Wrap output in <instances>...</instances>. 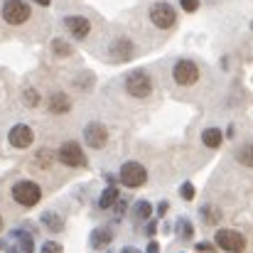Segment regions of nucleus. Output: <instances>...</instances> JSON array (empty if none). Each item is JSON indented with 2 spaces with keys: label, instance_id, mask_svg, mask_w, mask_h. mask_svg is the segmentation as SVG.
I'll use <instances>...</instances> for the list:
<instances>
[{
  "label": "nucleus",
  "instance_id": "23",
  "mask_svg": "<svg viewBox=\"0 0 253 253\" xmlns=\"http://www.w3.org/2000/svg\"><path fill=\"white\" fill-rule=\"evenodd\" d=\"M12 236L20 241V246H22V253H32V236L27 234V231H12Z\"/></svg>",
  "mask_w": 253,
  "mask_h": 253
},
{
  "label": "nucleus",
  "instance_id": "21",
  "mask_svg": "<svg viewBox=\"0 0 253 253\" xmlns=\"http://www.w3.org/2000/svg\"><path fill=\"white\" fill-rule=\"evenodd\" d=\"M22 103H25L27 108H37V106L42 103L40 91H37V88H25V91H22Z\"/></svg>",
  "mask_w": 253,
  "mask_h": 253
},
{
  "label": "nucleus",
  "instance_id": "26",
  "mask_svg": "<svg viewBox=\"0 0 253 253\" xmlns=\"http://www.w3.org/2000/svg\"><path fill=\"white\" fill-rule=\"evenodd\" d=\"M179 5H182L184 12H197L199 10V0H179Z\"/></svg>",
  "mask_w": 253,
  "mask_h": 253
},
{
  "label": "nucleus",
  "instance_id": "29",
  "mask_svg": "<svg viewBox=\"0 0 253 253\" xmlns=\"http://www.w3.org/2000/svg\"><path fill=\"white\" fill-rule=\"evenodd\" d=\"M165 211H168V202H160V207H158V216H165Z\"/></svg>",
  "mask_w": 253,
  "mask_h": 253
},
{
  "label": "nucleus",
  "instance_id": "32",
  "mask_svg": "<svg viewBox=\"0 0 253 253\" xmlns=\"http://www.w3.org/2000/svg\"><path fill=\"white\" fill-rule=\"evenodd\" d=\"M35 2H40V5H44V7H47V5H49L52 0H35Z\"/></svg>",
  "mask_w": 253,
  "mask_h": 253
},
{
  "label": "nucleus",
  "instance_id": "1",
  "mask_svg": "<svg viewBox=\"0 0 253 253\" xmlns=\"http://www.w3.org/2000/svg\"><path fill=\"white\" fill-rule=\"evenodd\" d=\"M12 199L20 204V207H35L40 199H42V187L32 179H20L12 184Z\"/></svg>",
  "mask_w": 253,
  "mask_h": 253
},
{
  "label": "nucleus",
  "instance_id": "33",
  "mask_svg": "<svg viewBox=\"0 0 253 253\" xmlns=\"http://www.w3.org/2000/svg\"><path fill=\"white\" fill-rule=\"evenodd\" d=\"M0 249H5V244H2V241H0Z\"/></svg>",
  "mask_w": 253,
  "mask_h": 253
},
{
  "label": "nucleus",
  "instance_id": "5",
  "mask_svg": "<svg viewBox=\"0 0 253 253\" xmlns=\"http://www.w3.org/2000/svg\"><path fill=\"white\" fill-rule=\"evenodd\" d=\"M57 160H59L62 165H67V168H84L86 165V155L77 140H67V143L57 150Z\"/></svg>",
  "mask_w": 253,
  "mask_h": 253
},
{
  "label": "nucleus",
  "instance_id": "30",
  "mask_svg": "<svg viewBox=\"0 0 253 253\" xmlns=\"http://www.w3.org/2000/svg\"><path fill=\"white\" fill-rule=\"evenodd\" d=\"M160 251V246H158V244H155V241H153V244H150V246H148V253H158Z\"/></svg>",
  "mask_w": 253,
  "mask_h": 253
},
{
  "label": "nucleus",
  "instance_id": "9",
  "mask_svg": "<svg viewBox=\"0 0 253 253\" xmlns=\"http://www.w3.org/2000/svg\"><path fill=\"white\" fill-rule=\"evenodd\" d=\"M84 143L88 148H93V150L103 148V145L108 143V130H106V126L98 123V121H91L84 128Z\"/></svg>",
  "mask_w": 253,
  "mask_h": 253
},
{
  "label": "nucleus",
  "instance_id": "31",
  "mask_svg": "<svg viewBox=\"0 0 253 253\" xmlns=\"http://www.w3.org/2000/svg\"><path fill=\"white\" fill-rule=\"evenodd\" d=\"M121 253H140V251H135V249H130V246H128V249H123Z\"/></svg>",
  "mask_w": 253,
  "mask_h": 253
},
{
  "label": "nucleus",
  "instance_id": "19",
  "mask_svg": "<svg viewBox=\"0 0 253 253\" xmlns=\"http://www.w3.org/2000/svg\"><path fill=\"white\" fill-rule=\"evenodd\" d=\"M133 216L138 219V221H148L150 216H153V207H150V202H135V207H133Z\"/></svg>",
  "mask_w": 253,
  "mask_h": 253
},
{
  "label": "nucleus",
  "instance_id": "17",
  "mask_svg": "<svg viewBox=\"0 0 253 253\" xmlns=\"http://www.w3.org/2000/svg\"><path fill=\"white\" fill-rule=\"evenodd\" d=\"M42 224H44L49 231H54V234L64 229V219H62L59 214H54V211H44V214H42Z\"/></svg>",
  "mask_w": 253,
  "mask_h": 253
},
{
  "label": "nucleus",
  "instance_id": "3",
  "mask_svg": "<svg viewBox=\"0 0 253 253\" xmlns=\"http://www.w3.org/2000/svg\"><path fill=\"white\" fill-rule=\"evenodd\" d=\"M148 15H150V22L155 27H160V30H169L177 22V12H174V7L169 2H153Z\"/></svg>",
  "mask_w": 253,
  "mask_h": 253
},
{
  "label": "nucleus",
  "instance_id": "15",
  "mask_svg": "<svg viewBox=\"0 0 253 253\" xmlns=\"http://www.w3.org/2000/svg\"><path fill=\"white\" fill-rule=\"evenodd\" d=\"M221 140H224V135H221L219 128H207V130L202 133V143H204L209 150H216V148L221 145Z\"/></svg>",
  "mask_w": 253,
  "mask_h": 253
},
{
  "label": "nucleus",
  "instance_id": "11",
  "mask_svg": "<svg viewBox=\"0 0 253 253\" xmlns=\"http://www.w3.org/2000/svg\"><path fill=\"white\" fill-rule=\"evenodd\" d=\"M108 54H111L116 62H128V59H133L135 47H133V42H130L128 37H116V40L108 44Z\"/></svg>",
  "mask_w": 253,
  "mask_h": 253
},
{
  "label": "nucleus",
  "instance_id": "24",
  "mask_svg": "<svg viewBox=\"0 0 253 253\" xmlns=\"http://www.w3.org/2000/svg\"><path fill=\"white\" fill-rule=\"evenodd\" d=\"M179 194H182V199L192 202V199H194V184H192V182H184V184L179 187Z\"/></svg>",
  "mask_w": 253,
  "mask_h": 253
},
{
  "label": "nucleus",
  "instance_id": "35",
  "mask_svg": "<svg viewBox=\"0 0 253 253\" xmlns=\"http://www.w3.org/2000/svg\"><path fill=\"white\" fill-rule=\"evenodd\" d=\"M251 30H253V22H251Z\"/></svg>",
  "mask_w": 253,
  "mask_h": 253
},
{
  "label": "nucleus",
  "instance_id": "27",
  "mask_svg": "<svg viewBox=\"0 0 253 253\" xmlns=\"http://www.w3.org/2000/svg\"><path fill=\"white\" fill-rule=\"evenodd\" d=\"M40 253H62V246H59L57 241H47V244L40 249Z\"/></svg>",
  "mask_w": 253,
  "mask_h": 253
},
{
  "label": "nucleus",
  "instance_id": "13",
  "mask_svg": "<svg viewBox=\"0 0 253 253\" xmlns=\"http://www.w3.org/2000/svg\"><path fill=\"white\" fill-rule=\"evenodd\" d=\"M69 111H72V101H69L67 93L57 91V93L49 96V113H54V116H64V113H69Z\"/></svg>",
  "mask_w": 253,
  "mask_h": 253
},
{
  "label": "nucleus",
  "instance_id": "7",
  "mask_svg": "<svg viewBox=\"0 0 253 253\" xmlns=\"http://www.w3.org/2000/svg\"><path fill=\"white\" fill-rule=\"evenodd\" d=\"M172 79H174V84H179V86L197 84L199 82V67L192 59H179L172 67Z\"/></svg>",
  "mask_w": 253,
  "mask_h": 253
},
{
  "label": "nucleus",
  "instance_id": "4",
  "mask_svg": "<svg viewBox=\"0 0 253 253\" xmlns=\"http://www.w3.org/2000/svg\"><path fill=\"white\" fill-rule=\"evenodd\" d=\"M216 246L226 253H244L246 251V239H244L241 231L219 229V231H216Z\"/></svg>",
  "mask_w": 253,
  "mask_h": 253
},
{
  "label": "nucleus",
  "instance_id": "18",
  "mask_svg": "<svg viewBox=\"0 0 253 253\" xmlns=\"http://www.w3.org/2000/svg\"><path fill=\"white\" fill-rule=\"evenodd\" d=\"M111 239H113V231L111 229H98V231H93L91 244H93V249H103V246L111 244Z\"/></svg>",
  "mask_w": 253,
  "mask_h": 253
},
{
  "label": "nucleus",
  "instance_id": "22",
  "mask_svg": "<svg viewBox=\"0 0 253 253\" xmlns=\"http://www.w3.org/2000/svg\"><path fill=\"white\" fill-rule=\"evenodd\" d=\"M202 219H204V224H209V226H214V224H219L221 221V211L216 209V207H202Z\"/></svg>",
  "mask_w": 253,
  "mask_h": 253
},
{
  "label": "nucleus",
  "instance_id": "20",
  "mask_svg": "<svg viewBox=\"0 0 253 253\" xmlns=\"http://www.w3.org/2000/svg\"><path fill=\"white\" fill-rule=\"evenodd\" d=\"M236 160L244 165V168H253V143H246L236 150Z\"/></svg>",
  "mask_w": 253,
  "mask_h": 253
},
{
  "label": "nucleus",
  "instance_id": "2",
  "mask_svg": "<svg viewBox=\"0 0 253 253\" xmlns=\"http://www.w3.org/2000/svg\"><path fill=\"white\" fill-rule=\"evenodd\" d=\"M30 15H32V10L25 0H5V5H2V20L7 25H25L30 20Z\"/></svg>",
  "mask_w": 253,
  "mask_h": 253
},
{
  "label": "nucleus",
  "instance_id": "25",
  "mask_svg": "<svg viewBox=\"0 0 253 253\" xmlns=\"http://www.w3.org/2000/svg\"><path fill=\"white\" fill-rule=\"evenodd\" d=\"M177 226H179V236H182V239H192V234H194V231H192V224H189L187 219H179V224H177Z\"/></svg>",
  "mask_w": 253,
  "mask_h": 253
},
{
  "label": "nucleus",
  "instance_id": "8",
  "mask_svg": "<svg viewBox=\"0 0 253 253\" xmlns=\"http://www.w3.org/2000/svg\"><path fill=\"white\" fill-rule=\"evenodd\" d=\"M145 179H148V169L143 168L140 163H135V160H130V163H126V165L121 168V182H123L126 187H130V189L143 187Z\"/></svg>",
  "mask_w": 253,
  "mask_h": 253
},
{
  "label": "nucleus",
  "instance_id": "10",
  "mask_svg": "<svg viewBox=\"0 0 253 253\" xmlns=\"http://www.w3.org/2000/svg\"><path fill=\"white\" fill-rule=\"evenodd\" d=\"M7 140H10V145H12V148L25 150V148H30V145L35 143V133H32V128H30V126L17 123V126H12V128H10Z\"/></svg>",
  "mask_w": 253,
  "mask_h": 253
},
{
  "label": "nucleus",
  "instance_id": "6",
  "mask_svg": "<svg viewBox=\"0 0 253 253\" xmlns=\"http://www.w3.org/2000/svg\"><path fill=\"white\" fill-rule=\"evenodd\" d=\"M126 91L135 98H148L153 93V79L145 72H130L126 77Z\"/></svg>",
  "mask_w": 253,
  "mask_h": 253
},
{
  "label": "nucleus",
  "instance_id": "14",
  "mask_svg": "<svg viewBox=\"0 0 253 253\" xmlns=\"http://www.w3.org/2000/svg\"><path fill=\"white\" fill-rule=\"evenodd\" d=\"M121 199V192H118V187H106L103 189V194H101V199H98V209H111V207H116V202Z\"/></svg>",
  "mask_w": 253,
  "mask_h": 253
},
{
  "label": "nucleus",
  "instance_id": "16",
  "mask_svg": "<svg viewBox=\"0 0 253 253\" xmlns=\"http://www.w3.org/2000/svg\"><path fill=\"white\" fill-rule=\"evenodd\" d=\"M72 52H74V47H72L67 40L57 37V40L52 42V54H54V57H59V59H67V57H72Z\"/></svg>",
  "mask_w": 253,
  "mask_h": 253
},
{
  "label": "nucleus",
  "instance_id": "12",
  "mask_svg": "<svg viewBox=\"0 0 253 253\" xmlns=\"http://www.w3.org/2000/svg\"><path fill=\"white\" fill-rule=\"evenodd\" d=\"M64 27L77 40H84V37H88V32H91V22L86 20L84 15H67L64 17Z\"/></svg>",
  "mask_w": 253,
  "mask_h": 253
},
{
  "label": "nucleus",
  "instance_id": "34",
  "mask_svg": "<svg viewBox=\"0 0 253 253\" xmlns=\"http://www.w3.org/2000/svg\"><path fill=\"white\" fill-rule=\"evenodd\" d=\"M0 229H2V216H0Z\"/></svg>",
  "mask_w": 253,
  "mask_h": 253
},
{
  "label": "nucleus",
  "instance_id": "28",
  "mask_svg": "<svg viewBox=\"0 0 253 253\" xmlns=\"http://www.w3.org/2000/svg\"><path fill=\"white\" fill-rule=\"evenodd\" d=\"M197 251H202V253L214 251V246H211V244H197Z\"/></svg>",
  "mask_w": 253,
  "mask_h": 253
}]
</instances>
